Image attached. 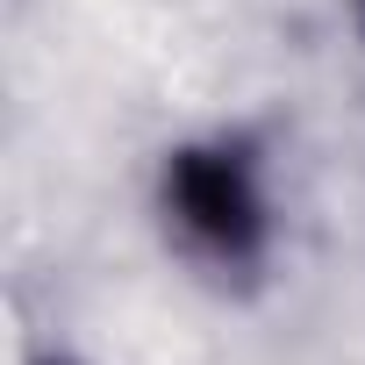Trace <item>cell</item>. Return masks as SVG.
<instances>
[{"instance_id":"1","label":"cell","mask_w":365,"mask_h":365,"mask_svg":"<svg viewBox=\"0 0 365 365\" xmlns=\"http://www.w3.org/2000/svg\"><path fill=\"white\" fill-rule=\"evenodd\" d=\"M172 215L187 237H201L215 258H251L265 237V208H258V179L244 150H179L172 158Z\"/></svg>"}]
</instances>
